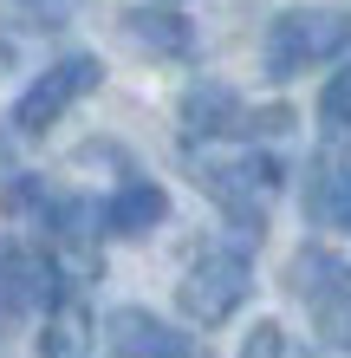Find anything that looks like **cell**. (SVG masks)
I'll return each instance as SVG.
<instances>
[{"instance_id":"1","label":"cell","mask_w":351,"mask_h":358,"mask_svg":"<svg viewBox=\"0 0 351 358\" xmlns=\"http://www.w3.org/2000/svg\"><path fill=\"white\" fill-rule=\"evenodd\" d=\"M189 170H195L202 189H209V202L228 215L234 235L260 248L267 208H274V196H280V163L267 157V150H228V157L202 150V157H189Z\"/></svg>"},{"instance_id":"2","label":"cell","mask_w":351,"mask_h":358,"mask_svg":"<svg viewBox=\"0 0 351 358\" xmlns=\"http://www.w3.org/2000/svg\"><path fill=\"white\" fill-rule=\"evenodd\" d=\"M345 46H351V20L338 7H286L274 27H267V39H260V66H267L274 85H286V78L338 59Z\"/></svg>"},{"instance_id":"3","label":"cell","mask_w":351,"mask_h":358,"mask_svg":"<svg viewBox=\"0 0 351 358\" xmlns=\"http://www.w3.org/2000/svg\"><path fill=\"white\" fill-rule=\"evenodd\" d=\"M286 293L306 306V320L313 332L332 352H351V267L332 255V248H299L293 261H286Z\"/></svg>"},{"instance_id":"4","label":"cell","mask_w":351,"mask_h":358,"mask_svg":"<svg viewBox=\"0 0 351 358\" xmlns=\"http://www.w3.org/2000/svg\"><path fill=\"white\" fill-rule=\"evenodd\" d=\"M247 293H254L247 248H209V255L189 261V273L176 280V306H182V320H195V326H228Z\"/></svg>"},{"instance_id":"5","label":"cell","mask_w":351,"mask_h":358,"mask_svg":"<svg viewBox=\"0 0 351 358\" xmlns=\"http://www.w3.org/2000/svg\"><path fill=\"white\" fill-rule=\"evenodd\" d=\"M98 78H105V66H98L91 52H72V59H59V66H46L27 92H20V104H13V131H20V137H46L78 98L98 92Z\"/></svg>"},{"instance_id":"6","label":"cell","mask_w":351,"mask_h":358,"mask_svg":"<svg viewBox=\"0 0 351 358\" xmlns=\"http://www.w3.org/2000/svg\"><path fill=\"white\" fill-rule=\"evenodd\" d=\"M59 273H52V255L27 235H7L0 241V306L7 313H46L59 300Z\"/></svg>"},{"instance_id":"7","label":"cell","mask_w":351,"mask_h":358,"mask_svg":"<svg viewBox=\"0 0 351 358\" xmlns=\"http://www.w3.org/2000/svg\"><path fill=\"white\" fill-rule=\"evenodd\" d=\"M105 352L111 358H195L189 332H176L170 320H156L150 306H117V313H105Z\"/></svg>"},{"instance_id":"8","label":"cell","mask_w":351,"mask_h":358,"mask_svg":"<svg viewBox=\"0 0 351 358\" xmlns=\"http://www.w3.org/2000/svg\"><path fill=\"white\" fill-rule=\"evenodd\" d=\"M117 33H124V46L143 52V59H189L195 52V27L176 7H130L117 20Z\"/></svg>"},{"instance_id":"9","label":"cell","mask_w":351,"mask_h":358,"mask_svg":"<svg viewBox=\"0 0 351 358\" xmlns=\"http://www.w3.org/2000/svg\"><path fill=\"white\" fill-rule=\"evenodd\" d=\"M176 117H182V137L215 143V137H234V131H241L247 104L234 98V85H221V78H202V85H189V92H182Z\"/></svg>"},{"instance_id":"10","label":"cell","mask_w":351,"mask_h":358,"mask_svg":"<svg viewBox=\"0 0 351 358\" xmlns=\"http://www.w3.org/2000/svg\"><path fill=\"white\" fill-rule=\"evenodd\" d=\"M98 222H105V235H150L156 222H170V189L150 182V176H130V182L111 189Z\"/></svg>"},{"instance_id":"11","label":"cell","mask_w":351,"mask_h":358,"mask_svg":"<svg viewBox=\"0 0 351 358\" xmlns=\"http://www.w3.org/2000/svg\"><path fill=\"white\" fill-rule=\"evenodd\" d=\"M299 202H306V215H313L319 228L351 235V163H338V157L306 163V189H299Z\"/></svg>"},{"instance_id":"12","label":"cell","mask_w":351,"mask_h":358,"mask_svg":"<svg viewBox=\"0 0 351 358\" xmlns=\"http://www.w3.org/2000/svg\"><path fill=\"white\" fill-rule=\"evenodd\" d=\"M91 345V313L78 293H59L46 306V326H39V358H85Z\"/></svg>"},{"instance_id":"13","label":"cell","mask_w":351,"mask_h":358,"mask_svg":"<svg viewBox=\"0 0 351 358\" xmlns=\"http://www.w3.org/2000/svg\"><path fill=\"white\" fill-rule=\"evenodd\" d=\"M319 124H325V137H351V66L332 72V85L319 92Z\"/></svg>"},{"instance_id":"14","label":"cell","mask_w":351,"mask_h":358,"mask_svg":"<svg viewBox=\"0 0 351 358\" xmlns=\"http://www.w3.org/2000/svg\"><path fill=\"white\" fill-rule=\"evenodd\" d=\"M241 358H313V352L286 339V326H280V320H260V326H254V339L241 345Z\"/></svg>"},{"instance_id":"15","label":"cell","mask_w":351,"mask_h":358,"mask_svg":"<svg viewBox=\"0 0 351 358\" xmlns=\"http://www.w3.org/2000/svg\"><path fill=\"white\" fill-rule=\"evenodd\" d=\"M20 7H27V13L39 20V27H59V20H66V13L78 7V0H20Z\"/></svg>"},{"instance_id":"16","label":"cell","mask_w":351,"mask_h":358,"mask_svg":"<svg viewBox=\"0 0 351 358\" xmlns=\"http://www.w3.org/2000/svg\"><path fill=\"white\" fill-rule=\"evenodd\" d=\"M163 7H170V0H163Z\"/></svg>"}]
</instances>
